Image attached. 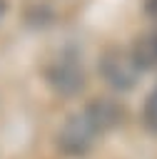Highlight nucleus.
Instances as JSON below:
<instances>
[{"label":"nucleus","instance_id":"obj_1","mask_svg":"<svg viewBox=\"0 0 157 159\" xmlns=\"http://www.w3.org/2000/svg\"><path fill=\"white\" fill-rule=\"evenodd\" d=\"M122 119V107L112 99H92L90 104H85L80 112L70 114L62 127L55 134V144L62 154L67 157H82L87 154L95 142L110 132L112 127H117Z\"/></svg>","mask_w":157,"mask_h":159},{"label":"nucleus","instance_id":"obj_2","mask_svg":"<svg viewBox=\"0 0 157 159\" xmlns=\"http://www.w3.org/2000/svg\"><path fill=\"white\" fill-rule=\"evenodd\" d=\"M45 77H47V84L65 97H72L85 87V70L75 52H60L47 65Z\"/></svg>","mask_w":157,"mask_h":159},{"label":"nucleus","instance_id":"obj_3","mask_svg":"<svg viewBox=\"0 0 157 159\" xmlns=\"http://www.w3.org/2000/svg\"><path fill=\"white\" fill-rule=\"evenodd\" d=\"M100 75L115 89H132L137 77H140V67H137L130 50L110 47L100 57Z\"/></svg>","mask_w":157,"mask_h":159},{"label":"nucleus","instance_id":"obj_4","mask_svg":"<svg viewBox=\"0 0 157 159\" xmlns=\"http://www.w3.org/2000/svg\"><path fill=\"white\" fill-rule=\"evenodd\" d=\"M130 52H132V57H135V62H137L140 70L157 67V30L140 35L135 40V45H132Z\"/></svg>","mask_w":157,"mask_h":159},{"label":"nucleus","instance_id":"obj_5","mask_svg":"<svg viewBox=\"0 0 157 159\" xmlns=\"http://www.w3.org/2000/svg\"><path fill=\"white\" fill-rule=\"evenodd\" d=\"M142 122H145L147 129L157 132V87H155V89L147 94V99H145V107H142Z\"/></svg>","mask_w":157,"mask_h":159},{"label":"nucleus","instance_id":"obj_6","mask_svg":"<svg viewBox=\"0 0 157 159\" xmlns=\"http://www.w3.org/2000/svg\"><path fill=\"white\" fill-rule=\"evenodd\" d=\"M145 12L152 20H157V0H145Z\"/></svg>","mask_w":157,"mask_h":159},{"label":"nucleus","instance_id":"obj_7","mask_svg":"<svg viewBox=\"0 0 157 159\" xmlns=\"http://www.w3.org/2000/svg\"><path fill=\"white\" fill-rule=\"evenodd\" d=\"M5 7H7V5H5V0H0V17L5 15Z\"/></svg>","mask_w":157,"mask_h":159}]
</instances>
